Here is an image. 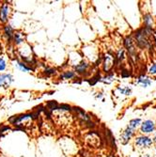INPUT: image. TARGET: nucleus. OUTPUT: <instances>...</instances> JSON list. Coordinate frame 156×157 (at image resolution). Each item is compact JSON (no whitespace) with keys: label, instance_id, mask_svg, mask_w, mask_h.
Instances as JSON below:
<instances>
[{"label":"nucleus","instance_id":"obj_1","mask_svg":"<svg viewBox=\"0 0 156 157\" xmlns=\"http://www.w3.org/2000/svg\"><path fill=\"white\" fill-rule=\"evenodd\" d=\"M18 55L21 59V61L28 64L29 66L33 67V65H35V58L33 56V52H32V48L30 47L29 44H22L21 46H19L18 48Z\"/></svg>","mask_w":156,"mask_h":157},{"label":"nucleus","instance_id":"obj_2","mask_svg":"<svg viewBox=\"0 0 156 157\" xmlns=\"http://www.w3.org/2000/svg\"><path fill=\"white\" fill-rule=\"evenodd\" d=\"M151 33V29L150 28H141V29H138L135 36V40H136V44L138 47L140 48H145L149 41H148V36Z\"/></svg>","mask_w":156,"mask_h":157},{"label":"nucleus","instance_id":"obj_3","mask_svg":"<svg viewBox=\"0 0 156 157\" xmlns=\"http://www.w3.org/2000/svg\"><path fill=\"white\" fill-rule=\"evenodd\" d=\"M11 12L12 9L9 2H3L0 5V23L3 25H7L10 21Z\"/></svg>","mask_w":156,"mask_h":157},{"label":"nucleus","instance_id":"obj_4","mask_svg":"<svg viewBox=\"0 0 156 157\" xmlns=\"http://www.w3.org/2000/svg\"><path fill=\"white\" fill-rule=\"evenodd\" d=\"M115 65V58L110 54H106L104 58L103 62V69L105 73H109Z\"/></svg>","mask_w":156,"mask_h":157},{"label":"nucleus","instance_id":"obj_5","mask_svg":"<svg viewBox=\"0 0 156 157\" xmlns=\"http://www.w3.org/2000/svg\"><path fill=\"white\" fill-rule=\"evenodd\" d=\"M152 143H153L152 139L150 138L149 136H141L135 138V145L139 148H149L150 146H151Z\"/></svg>","mask_w":156,"mask_h":157},{"label":"nucleus","instance_id":"obj_6","mask_svg":"<svg viewBox=\"0 0 156 157\" xmlns=\"http://www.w3.org/2000/svg\"><path fill=\"white\" fill-rule=\"evenodd\" d=\"M74 72L76 74V75H84L88 72V70L89 69V62H87L86 60H81L76 66L74 67Z\"/></svg>","mask_w":156,"mask_h":157},{"label":"nucleus","instance_id":"obj_7","mask_svg":"<svg viewBox=\"0 0 156 157\" xmlns=\"http://www.w3.org/2000/svg\"><path fill=\"white\" fill-rule=\"evenodd\" d=\"M13 82V76L11 74H0V88L7 89Z\"/></svg>","mask_w":156,"mask_h":157},{"label":"nucleus","instance_id":"obj_8","mask_svg":"<svg viewBox=\"0 0 156 157\" xmlns=\"http://www.w3.org/2000/svg\"><path fill=\"white\" fill-rule=\"evenodd\" d=\"M2 34H3V37L6 40V41L10 42L13 39V34H14V29H13L12 25L10 24L4 25L2 27Z\"/></svg>","mask_w":156,"mask_h":157},{"label":"nucleus","instance_id":"obj_9","mask_svg":"<svg viewBox=\"0 0 156 157\" xmlns=\"http://www.w3.org/2000/svg\"><path fill=\"white\" fill-rule=\"evenodd\" d=\"M134 133H135V130L131 129L130 127H127L126 129L122 132V134L120 135V142L125 145L127 144L128 142L130 141V139L132 138V136H134Z\"/></svg>","mask_w":156,"mask_h":157},{"label":"nucleus","instance_id":"obj_10","mask_svg":"<svg viewBox=\"0 0 156 157\" xmlns=\"http://www.w3.org/2000/svg\"><path fill=\"white\" fill-rule=\"evenodd\" d=\"M154 129H155V124L152 121H150V120L145 121L141 124V127H140V131L143 134H150L153 132Z\"/></svg>","mask_w":156,"mask_h":157},{"label":"nucleus","instance_id":"obj_11","mask_svg":"<svg viewBox=\"0 0 156 157\" xmlns=\"http://www.w3.org/2000/svg\"><path fill=\"white\" fill-rule=\"evenodd\" d=\"M13 44L16 46H21L22 44H24L25 42V34L21 31H14L13 34V39H12Z\"/></svg>","mask_w":156,"mask_h":157},{"label":"nucleus","instance_id":"obj_12","mask_svg":"<svg viewBox=\"0 0 156 157\" xmlns=\"http://www.w3.org/2000/svg\"><path fill=\"white\" fill-rule=\"evenodd\" d=\"M14 65H15V67L19 71H21V72H23V73H31L32 71H34L33 67L29 66L28 64H26V63L19 60V59H15V64Z\"/></svg>","mask_w":156,"mask_h":157},{"label":"nucleus","instance_id":"obj_13","mask_svg":"<svg viewBox=\"0 0 156 157\" xmlns=\"http://www.w3.org/2000/svg\"><path fill=\"white\" fill-rule=\"evenodd\" d=\"M124 45L125 47L127 48V50L129 51V54L134 56L135 55V46H134V42H133V40L131 37H127L125 40H124Z\"/></svg>","mask_w":156,"mask_h":157},{"label":"nucleus","instance_id":"obj_14","mask_svg":"<svg viewBox=\"0 0 156 157\" xmlns=\"http://www.w3.org/2000/svg\"><path fill=\"white\" fill-rule=\"evenodd\" d=\"M136 84L141 85L143 88H147L148 86H150V85L151 84V80H150L149 77H147L146 75H140V76L137 78Z\"/></svg>","mask_w":156,"mask_h":157},{"label":"nucleus","instance_id":"obj_15","mask_svg":"<svg viewBox=\"0 0 156 157\" xmlns=\"http://www.w3.org/2000/svg\"><path fill=\"white\" fill-rule=\"evenodd\" d=\"M59 77L63 80H69V79H74L76 77V74L72 70L64 71L62 74H60Z\"/></svg>","mask_w":156,"mask_h":157},{"label":"nucleus","instance_id":"obj_16","mask_svg":"<svg viewBox=\"0 0 156 157\" xmlns=\"http://www.w3.org/2000/svg\"><path fill=\"white\" fill-rule=\"evenodd\" d=\"M101 79H102L101 74L100 73H97L96 75H94L89 79H87V82L89 84V86H91V87H92V86H95L98 82H101Z\"/></svg>","mask_w":156,"mask_h":157},{"label":"nucleus","instance_id":"obj_17","mask_svg":"<svg viewBox=\"0 0 156 157\" xmlns=\"http://www.w3.org/2000/svg\"><path fill=\"white\" fill-rule=\"evenodd\" d=\"M144 25H145V27L150 28L151 29V27L153 25V19L150 14H146V15H144Z\"/></svg>","mask_w":156,"mask_h":157},{"label":"nucleus","instance_id":"obj_18","mask_svg":"<svg viewBox=\"0 0 156 157\" xmlns=\"http://www.w3.org/2000/svg\"><path fill=\"white\" fill-rule=\"evenodd\" d=\"M114 81H115V75L113 74H108L105 76L102 77V79H101V82H103L106 85H110Z\"/></svg>","mask_w":156,"mask_h":157},{"label":"nucleus","instance_id":"obj_19","mask_svg":"<svg viewBox=\"0 0 156 157\" xmlns=\"http://www.w3.org/2000/svg\"><path fill=\"white\" fill-rule=\"evenodd\" d=\"M8 68V62L4 56H0V74H3V72Z\"/></svg>","mask_w":156,"mask_h":157},{"label":"nucleus","instance_id":"obj_20","mask_svg":"<svg viewBox=\"0 0 156 157\" xmlns=\"http://www.w3.org/2000/svg\"><path fill=\"white\" fill-rule=\"evenodd\" d=\"M141 125V120L140 119H134V120H131L130 122H129V126L131 129L135 130L136 129L137 127H139Z\"/></svg>","mask_w":156,"mask_h":157},{"label":"nucleus","instance_id":"obj_21","mask_svg":"<svg viewBox=\"0 0 156 157\" xmlns=\"http://www.w3.org/2000/svg\"><path fill=\"white\" fill-rule=\"evenodd\" d=\"M124 56H125V55H124V49L121 48V49H120L118 51V53L116 55V58H115V59L117 60V64H120L124 59Z\"/></svg>","mask_w":156,"mask_h":157},{"label":"nucleus","instance_id":"obj_22","mask_svg":"<svg viewBox=\"0 0 156 157\" xmlns=\"http://www.w3.org/2000/svg\"><path fill=\"white\" fill-rule=\"evenodd\" d=\"M118 90L124 95H130L132 93V90L128 87H126V86H120V87L118 88Z\"/></svg>","mask_w":156,"mask_h":157},{"label":"nucleus","instance_id":"obj_23","mask_svg":"<svg viewBox=\"0 0 156 157\" xmlns=\"http://www.w3.org/2000/svg\"><path fill=\"white\" fill-rule=\"evenodd\" d=\"M44 74L47 76H51V75H54L56 74V70L54 69V68H50V67H46L44 70Z\"/></svg>","mask_w":156,"mask_h":157},{"label":"nucleus","instance_id":"obj_24","mask_svg":"<svg viewBox=\"0 0 156 157\" xmlns=\"http://www.w3.org/2000/svg\"><path fill=\"white\" fill-rule=\"evenodd\" d=\"M131 76V73L129 72L128 70H122V72H121V77L122 78H126V77H129Z\"/></svg>","mask_w":156,"mask_h":157},{"label":"nucleus","instance_id":"obj_25","mask_svg":"<svg viewBox=\"0 0 156 157\" xmlns=\"http://www.w3.org/2000/svg\"><path fill=\"white\" fill-rule=\"evenodd\" d=\"M149 73L151 74V75H156V63L152 64L150 69H149Z\"/></svg>","mask_w":156,"mask_h":157},{"label":"nucleus","instance_id":"obj_26","mask_svg":"<svg viewBox=\"0 0 156 157\" xmlns=\"http://www.w3.org/2000/svg\"><path fill=\"white\" fill-rule=\"evenodd\" d=\"M152 141H154L155 143H156V133H155V135H154V136H153V140Z\"/></svg>","mask_w":156,"mask_h":157},{"label":"nucleus","instance_id":"obj_27","mask_svg":"<svg viewBox=\"0 0 156 157\" xmlns=\"http://www.w3.org/2000/svg\"><path fill=\"white\" fill-rule=\"evenodd\" d=\"M155 150H156V149H155Z\"/></svg>","mask_w":156,"mask_h":157}]
</instances>
